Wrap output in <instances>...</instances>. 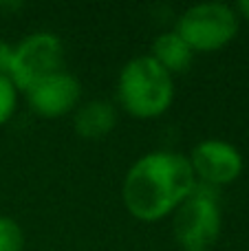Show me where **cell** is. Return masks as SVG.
<instances>
[{
	"mask_svg": "<svg viewBox=\"0 0 249 251\" xmlns=\"http://www.w3.org/2000/svg\"><path fill=\"white\" fill-rule=\"evenodd\" d=\"M18 106V88L9 75H0V126L7 124Z\"/></svg>",
	"mask_w": 249,
	"mask_h": 251,
	"instance_id": "11",
	"label": "cell"
},
{
	"mask_svg": "<svg viewBox=\"0 0 249 251\" xmlns=\"http://www.w3.org/2000/svg\"><path fill=\"white\" fill-rule=\"evenodd\" d=\"M188 159L197 178L210 187L227 185L243 172V154L223 139H205L197 143Z\"/></svg>",
	"mask_w": 249,
	"mask_h": 251,
	"instance_id": "6",
	"label": "cell"
},
{
	"mask_svg": "<svg viewBox=\"0 0 249 251\" xmlns=\"http://www.w3.org/2000/svg\"><path fill=\"white\" fill-rule=\"evenodd\" d=\"M117 124L115 106L106 100H91L73 115V128L82 139H101Z\"/></svg>",
	"mask_w": 249,
	"mask_h": 251,
	"instance_id": "8",
	"label": "cell"
},
{
	"mask_svg": "<svg viewBox=\"0 0 249 251\" xmlns=\"http://www.w3.org/2000/svg\"><path fill=\"white\" fill-rule=\"evenodd\" d=\"M174 31L194 53L216 51L238 33V13L225 2H199L181 13Z\"/></svg>",
	"mask_w": 249,
	"mask_h": 251,
	"instance_id": "4",
	"label": "cell"
},
{
	"mask_svg": "<svg viewBox=\"0 0 249 251\" xmlns=\"http://www.w3.org/2000/svg\"><path fill=\"white\" fill-rule=\"evenodd\" d=\"M148 55L154 57L170 75L188 71L194 60V51L176 31H166V33L157 35L152 42V51Z\"/></svg>",
	"mask_w": 249,
	"mask_h": 251,
	"instance_id": "9",
	"label": "cell"
},
{
	"mask_svg": "<svg viewBox=\"0 0 249 251\" xmlns=\"http://www.w3.org/2000/svg\"><path fill=\"white\" fill-rule=\"evenodd\" d=\"M11 57H13V47L9 42H4V40H0V75H9Z\"/></svg>",
	"mask_w": 249,
	"mask_h": 251,
	"instance_id": "12",
	"label": "cell"
},
{
	"mask_svg": "<svg viewBox=\"0 0 249 251\" xmlns=\"http://www.w3.org/2000/svg\"><path fill=\"white\" fill-rule=\"evenodd\" d=\"M82 84L69 71H57L26 91L31 110L42 117H62L79 104Z\"/></svg>",
	"mask_w": 249,
	"mask_h": 251,
	"instance_id": "7",
	"label": "cell"
},
{
	"mask_svg": "<svg viewBox=\"0 0 249 251\" xmlns=\"http://www.w3.org/2000/svg\"><path fill=\"white\" fill-rule=\"evenodd\" d=\"M25 231L13 218L0 216V251H22Z\"/></svg>",
	"mask_w": 249,
	"mask_h": 251,
	"instance_id": "10",
	"label": "cell"
},
{
	"mask_svg": "<svg viewBox=\"0 0 249 251\" xmlns=\"http://www.w3.org/2000/svg\"><path fill=\"white\" fill-rule=\"evenodd\" d=\"M197 187L190 159L172 150H154L139 156L126 172L122 199L126 209L144 223L174 214Z\"/></svg>",
	"mask_w": 249,
	"mask_h": 251,
	"instance_id": "1",
	"label": "cell"
},
{
	"mask_svg": "<svg viewBox=\"0 0 249 251\" xmlns=\"http://www.w3.org/2000/svg\"><path fill=\"white\" fill-rule=\"evenodd\" d=\"M236 7H238V11H241L243 16L249 18V0H241V2H238Z\"/></svg>",
	"mask_w": 249,
	"mask_h": 251,
	"instance_id": "13",
	"label": "cell"
},
{
	"mask_svg": "<svg viewBox=\"0 0 249 251\" xmlns=\"http://www.w3.org/2000/svg\"><path fill=\"white\" fill-rule=\"evenodd\" d=\"M223 227L221 203L214 187L197 183L190 196L174 209L172 231L183 251H210Z\"/></svg>",
	"mask_w": 249,
	"mask_h": 251,
	"instance_id": "3",
	"label": "cell"
},
{
	"mask_svg": "<svg viewBox=\"0 0 249 251\" xmlns=\"http://www.w3.org/2000/svg\"><path fill=\"white\" fill-rule=\"evenodd\" d=\"M64 71V44L55 33L35 31L13 47L9 79L18 91H29L49 75Z\"/></svg>",
	"mask_w": 249,
	"mask_h": 251,
	"instance_id": "5",
	"label": "cell"
},
{
	"mask_svg": "<svg viewBox=\"0 0 249 251\" xmlns=\"http://www.w3.org/2000/svg\"><path fill=\"white\" fill-rule=\"evenodd\" d=\"M117 97L132 117L152 119L172 106L174 82L154 57L137 55L119 71Z\"/></svg>",
	"mask_w": 249,
	"mask_h": 251,
	"instance_id": "2",
	"label": "cell"
}]
</instances>
